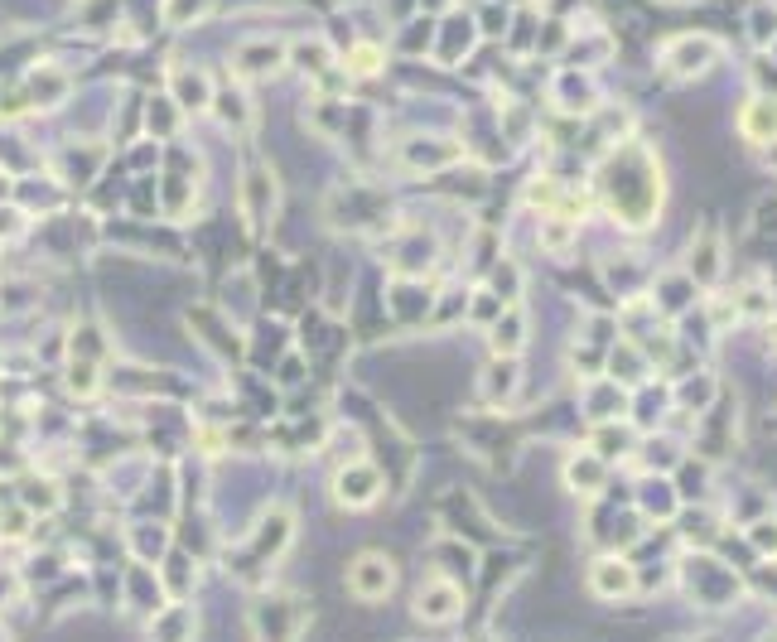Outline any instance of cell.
<instances>
[{"label":"cell","mask_w":777,"mask_h":642,"mask_svg":"<svg viewBox=\"0 0 777 642\" xmlns=\"http://www.w3.org/2000/svg\"><path fill=\"white\" fill-rule=\"evenodd\" d=\"M377 493H382V474L372 464H348V469H338V478H333V498L343 507H372Z\"/></svg>","instance_id":"obj_5"},{"label":"cell","mask_w":777,"mask_h":642,"mask_svg":"<svg viewBox=\"0 0 777 642\" xmlns=\"http://www.w3.org/2000/svg\"><path fill=\"white\" fill-rule=\"evenodd\" d=\"M464 150L459 145H449V140H406L401 145V165L406 169H444V165H454Z\"/></svg>","instance_id":"obj_8"},{"label":"cell","mask_w":777,"mask_h":642,"mask_svg":"<svg viewBox=\"0 0 777 642\" xmlns=\"http://www.w3.org/2000/svg\"><path fill=\"white\" fill-rule=\"evenodd\" d=\"M237 208H242V218H247L251 232H266V227L276 223V208H280L276 174H271V169H247L242 194H237Z\"/></svg>","instance_id":"obj_2"},{"label":"cell","mask_w":777,"mask_h":642,"mask_svg":"<svg viewBox=\"0 0 777 642\" xmlns=\"http://www.w3.org/2000/svg\"><path fill=\"white\" fill-rule=\"evenodd\" d=\"M343 68H348V73H358V78H367V73H377V68H382V49H377V44H362V49L348 54Z\"/></svg>","instance_id":"obj_16"},{"label":"cell","mask_w":777,"mask_h":642,"mask_svg":"<svg viewBox=\"0 0 777 642\" xmlns=\"http://www.w3.org/2000/svg\"><path fill=\"white\" fill-rule=\"evenodd\" d=\"M739 131H744L753 145H768V140L777 136V107L763 102V97H753L749 107L739 112Z\"/></svg>","instance_id":"obj_10"},{"label":"cell","mask_w":777,"mask_h":642,"mask_svg":"<svg viewBox=\"0 0 777 642\" xmlns=\"http://www.w3.org/2000/svg\"><path fill=\"white\" fill-rule=\"evenodd\" d=\"M493 348H498L502 358H512L517 348H522V309H507L498 319V329H493Z\"/></svg>","instance_id":"obj_14"},{"label":"cell","mask_w":777,"mask_h":642,"mask_svg":"<svg viewBox=\"0 0 777 642\" xmlns=\"http://www.w3.org/2000/svg\"><path fill=\"white\" fill-rule=\"evenodd\" d=\"M169 102H179L184 112H208V107H213V83H208V73L174 63V68H169Z\"/></svg>","instance_id":"obj_6"},{"label":"cell","mask_w":777,"mask_h":642,"mask_svg":"<svg viewBox=\"0 0 777 642\" xmlns=\"http://www.w3.org/2000/svg\"><path fill=\"white\" fill-rule=\"evenodd\" d=\"M213 112L227 121V126H237V131H247L251 126V107L242 92H213Z\"/></svg>","instance_id":"obj_13"},{"label":"cell","mask_w":777,"mask_h":642,"mask_svg":"<svg viewBox=\"0 0 777 642\" xmlns=\"http://www.w3.org/2000/svg\"><path fill=\"white\" fill-rule=\"evenodd\" d=\"M565 478H570V483H575V493H594V483H599V464H589V459H575V464H570V469H565Z\"/></svg>","instance_id":"obj_18"},{"label":"cell","mask_w":777,"mask_h":642,"mask_svg":"<svg viewBox=\"0 0 777 642\" xmlns=\"http://www.w3.org/2000/svg\"><path fill=\"white\" fill-rule=\"evenodd\" d=\"M213 10H218V0H165V25L169 29L203 25Z\"/></svg>","instance_id":"obj_11"},{"label":"cell","mask_w":777,"mask_h":642,"mask_svg":"<svg viewBox=\"0 0 777 642\" xmlns=\"http://www.w3.org/2000/svg\"><path fill=\"white\" fill-rule=\"evenodd\" d=\"M68 387L83 391V396H92V391H97V367H92V363H78V358H73V363H68Z\"/></svg>","instance_id":"obj_17"},{"label":"cell","mask_w":777,"mask_h":642,"mask_svg":"<svg viewBox=\"0 0 777 642\" xmlns=\"http://www.w3.org/2000/svg\"><path fill=\"white\" fill-rule=\"evenodd\" d=\"M715 54H720V44H715L710 34H700V39H695V34H681V39L666 44L662 58H666V73H671V78H695Z\"/></svg>","instance_id":"obj_3"},{"label":"cell","mask_w":777,"mask_h":642,"mask_svg":"<svg viewBox=\"0 0 777 642\" xmlns=\"http://www.w3.org/2000/svg\"><path fill=\"white\" fill-rule=\"evenodd\" d=\"M29 92H34V97H44V92L63 97V92H68V78H63V73H49V68H44V73H34V78H29Z\"/></svg>","instance_id":"obj_19"},{"label":"cell","mask_w":777,"mask_h":642,"mask_svg":"<svg viewBox=\"0 0 777 642\" xmlns=\"http://www.w3.org/2000/svg\"><path fill=\"white\" fill-rule=\"evenodd\" d=\"M570 237H575V218H565V213H546L541 218V247L546 252H565Z\"/></svg>","instance_id":"obj_12"},{"label":"cell","mask_w":777,"mask_h":642,"mask_svg":"<svg viewBox=\"0 0 777 642\" xmlns=\"http://www.w3.org/2000/svg\"><path fill=\"white\" fill-rule=\"evenodd\" d=\"M483 642H488V638H483Z\"/></svg>","instance_id":"obj_22"},{"label":"cell","mask_w":777,"mask_h":642,"mask_svg":"<svg viewBox=\"0 0 777 642\" xmlns=\"http://www.w3.org/2000/svg\"><path fill=\"white\" fill-rule=\"evenodd\" d=\"M773 348H777V324H773Z\"/></svg>","instance_id":"obj_21"},{"label":"cell","mask_w":777,"mask_h":642,"mask_svg":"<svg viewBox=\"0 0 777 642\" xmlns=\"http://www.w3.org/2000/svg\"><path fill=\"white\" fill-rule=\"evenodd\" d=\"M589 589H594L599 599H623V594H633V565H623V560H594V565H589Z\"/></svg>","instance_id":"obj_9"},{"label":"cell","mask_w":777,"mask_h":642,"mask_svg":"<svg viewBox=\"0 0 777 642\" xmlns=\"http://www.w3.org/2000/svg\"><path fill=\"white\" fill-rule=\"evenodd\" d=\"M459 614H464V589H459V585H449V580H435V585L420 589L416 618H425V623H454Z\"/></svg>","instance_id":"obj_7"},{"label":"cell","mask_w":777,"mask_h":642,"mask_svg":"<svg viewBox=\"0 0 777 642\" xmlns=\"http://www.w3.org/2000/svg\"><path fill=\"white\" fill-rule=\"evenodd\" d=\"M517 382H522V372H517V363L512 358H502V363L488 367V377H483V391L498 401V396H512L517 391Z\"/></svg>","instance_id":"obj_15"},{"label":"cell","mask_w":777,"mask_h":642,"mask_svg":"<svg viewBox=\"0 0 777 642\" xmlns=\"http://www.w3.org/2000/svg\"><path fill=\"white\" fill-rule=\"evenodd\" d=\"M300 58H305V63H300L305 73H324V68H329V49H324L319 39H314V44H300Z\"/></svg>","instance_id":"obj_20"},{"label":"cell","mask_w":777,"mask_h":642,"mask_svg":"<svg viewBox=\"0 0 777 642\" xmlns=\"http://www.w3.org/2000/svg\"><path fill=\"white\" fill-rule=\"evenodd\" d=\"M396 589V560L382 556V551H362L348 565V594L362 599V604H377Z\"/></svg>","instance_id":"obj_1"},{"label":"cell","mask_w":777,"mask_h":642,"mask_svg":"<svg viewBox=\"0 0 777 642\" xmlns=\"http://www.w3.org/2000/svg\"><path fill=\"white\" fill-rule=\"evenodd\" d=\"M280 68H285V44L280 39H247L232 54V73L237 78H276Z\"/></svg>","instance_id":"obj_4"}]
</instances>
